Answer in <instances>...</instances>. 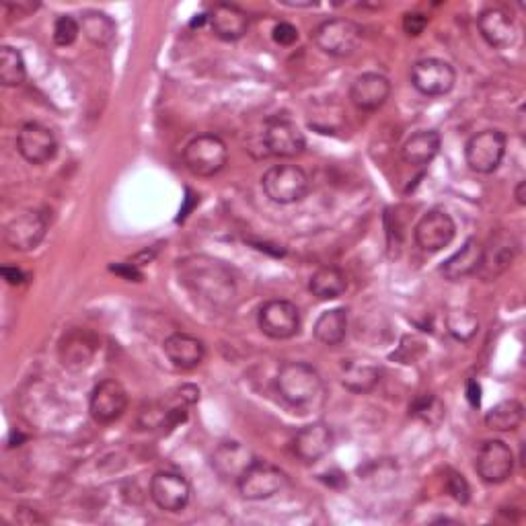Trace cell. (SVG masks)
<instances>
[{
	"instance_id": "1",
	"label": "cell",
	"mask_w": 526,
	"mask_h": 526,
	"mask_svg": "<svg viewBox=\"0 0 526 526\" xmlns=\"http://www.w3.org/2000/svg\"><path fill=\"white\" fill-rule=\"evenodd\" d=\"M177 278L198 303L210 309H227L237 296L233 272L222 261L208 255H187L179 259Z\"/></svg>"
},
{
	"instance_id": "2",
	"label": "cell",
	"mask_w": 526,
	"mask_h": 526,
	"mask_svg": "<svg viewBox=\"0 0 526 526\" xmlns=\"http://www.w3.org/2000/svg\"><path fill=\"white\" fill-rule=\"evenodd\" d=\"M276 393L290 409L307 413L321 405L325 387L315 366L307 362H286L276 374Z\"/></svg>"
},
{
	"instance_id": "3",
	"label": "cell",
	"mask_w": 526,
	"mask_h": 526,
	"mask_svg": "<svg viewBox=\"0 0 526 526\" xmlns=\"http://www.w3.org/2000/svg\"><path fill=\"white\" fill-rule=\"evenodd\" d=\"M229 163V146L216 134H200L183 148V165L196 177H214Z\"/></svg>"
},
{
	"instance_id": "4",
	"label": "cell",
	"mask_w": 526,
	"mask_h": 526,
	"mask_svg": "<svg viewBox=\"0 0 526 526\" xmlns=\"http://www.w3.org/2000/svg\"><path fill=\"white\" fill-rule=\"evenodd\" d=\"M261 187L274 204H294L311 190V179L298 165H276L261 177Z\"/></svg>"
},
{
	"instance_id": "5",
	"label": "cell",
	"mask_w": 526,
	"mask_h": 526,
	"mask_svg": "<svg viewBox=\"0 0 526 526\" xmlns=\"http://www.w3.org/2000/svg\"><path fill=\"white\" fill-rule=\"evenodd\" d=\"M313 42L327 56L346 58L360 46L362 29L352 19H327L315 27Z\"/></svg>"
},
{
	"instance_id": "6",
	"label": "cell",
	"mask_w": 526,
	"mask_h": 526,
	"mask_svg": "<svg viewBox=\"0 0 526 526\" xmlns=\"http://www.w3.org/2000/svg\"><path fill=\"white\" fill-rule=\"evenodd\" d=\"M286 485H288V477L280 467L259 459H255L245 469V473L237 479L239 494L251 502L268 500L280 494Z\"/></svg>"
},
{
	"instance_id": "7",
	"label": "cell",
	"mask_w": 526,
	"mask_h": 526,
	"mask_svg": "<svg viewBox=\"0 0 526 526\" xmlns=\"http://www.w3.org/2000/svg\"><path fill=\"white\" fill-rule=\"evenodd\" d=\"M506 134L500 130H481L469 138L465 146V161L471 171L490 175L494 173L506 155Z\"/></svg>"
},
{
	"instance_id": "8",
	"label": "cell",
	"mask_w": 526,
	"mask_h": 526,
	"mask_svg": "<svg viewBox=\"0 0 526 526\" xmlns=\"http://www.w3.org/2000/svg\"><path fill=\"white\" fill-rule=\"evenodd\" d=\"M409 79L413 89L426 97H440L453 91L457 83V72L453 64L440 58H424L411 66Z\"/></svg>"
},
{
	"instance_id": "9",
	"label": "cell",
	"mask_w": 526,
	"mask_h": 526,
	"mask_svg": "<svg viewBox=\"0 0 526 526\" xmlns=\"http://www.w3.org/2000/svg\"><path fill=\"white\" fill-rule=\"evenodd\" d=\"M257 327L270 340H290L300 331V311L290 300H268L257 311Z\"/></svg>"
},
{
	"instance_id": "10",
	"label": "cell",
	"mask_w": 526,
	"mask_h": 526,
	"mask_svg": "<svg viewBox=\"0 0 526 526\" xmlns=\"http://www.w3.org/2000/svg\"><path fill=\"white\" fill-rule=\"evenodd\" d=\"M518 255V241L508 231H496L490 241L481 247V261L477 276L483 282H494L502 274L508 272V268L514 263Z\"/></svg>"
},
{
	"instance_id": "11",
	"label": "cell",
	"mask_w": 526,
	"mask_h": 526,
	"mask_svg": "<svg viewBox=\"0 0 526 526\" xmlns=\"http://www.w3.org/2000/svg\"><path fill=\"white\" fill-rule=\"evenodd\" d=\"M150 498L163 512H181L192 498V485L177 471H157L150 479Z\"/></svg>"
},
{
	"instance_id": "12",
	"label": "cell",
	"mask_w": 526,
	"mask_h": 526,
	"mask_svg": "<svg viewBox=\"0 0 526 526\" xmlns=\"http://www.w3.org/2000/svg\"><path fill=\"white\" fill-rule=\"evenodd\" d=\"M263 142H266L268 155L278 159H294L305 153L307 138L300 128L282 116L268 120L266 132H263Z\"/></svg>"
},
{
	"instance_id": "13",
	"label": "cell",
	"mask_w": 526,
	"mask_h": 526,
	"mask_svg": "<svg viewBox=\"0 0 526 526\" xmlns=\"http://www.w3.org/2000/svg\"><path fill=\"white\" fill-rule=\"evenodd\" d=\"M475 469L485 483H504L514 473L512 448L504 440H485L477 453Z\"/></svg>"
},
{
	"instance_id": "14",
	"label": "cell",
	"mask_w": 526,
	"mask_h": 526,
	"mask_svg": "<svg viewBox=\"0 0 526 526\" xmlns=\"http://www.w3.org/2000/svg\"><path fill=\"white\" fill-rule=\"evenodd\" d=\"M17 150L29 165H46L58 153V138L50 128L29 122L17 132Z\"/></svg>"
},
{
	"instance_id": "15",
	"label": "cell",
	"mask_w": 526,
	"mask_h": 526,
	"mask_svg": "<svg viewBox=\"0 0 526 526\" xmlns=\"http://www.w3.org/2000/svg\"><path fill=\"white\" fill-rule=\"evenodd\" d=\"M455 235H457V224L453 216L444 210L426 212L416 224V231H413L418 247L428 253L442 251L444 247L453 243Z\"/></svg>"
},
{
	"instance_id": "16",
	"label": "cell",
	"mask_w": 526,
	"mask_h": 526,
	"mask_svg": "<svg viewBox=\"0 0 526 526\" xmlns=\"http://www.w3.org/2000/svg\"><path fill=\"white\" fill-rule=\"evenodd\" d=\"M128 407V393L122 383L107 379L101 381L89 399V411L97 424H111L124 416Z\"/></svg>"
},
{
	"instance_id": "17",
	"label": "cell",
	"mask_w": 526,
	"mask_h": 526,
	"mask_svg": "<svg viewBox=\"0 0 526 526\" xmlns=\"http://www.w3.org/2000/svg\"><path fill=\"white\" fill-rule=\"evenodd\" d=\"M48 231V220L40 212H23L5 227V241L15 251H33L40 247Z\"/></svg>"
},
{
	"instance_id": "18",
	"label": "cell",
	"mask_w": 526,
	"mask_h": 526,
	"mask_svg": "<svg viewBox=\"0 0 526 526\" xmlns=\"http://www.w3.org/2000/svg\"><path fill=\"white\" fill-rule=\"evenodd\" d=\"M333 446V432L325 422H315L300 428L292 438V453L305 465L321 461Z\"/></svg>"
},
{
	"instance_id": "19",
	"label": "cell",
	"mask_w": 526,
	"mask_h": 526,
	"mask_svg": "<svg viewBox=\"0 0 526 526\" xmlns=\"http://www.w3.org/2000/svg\"><path fill=\"white\" fill-rule=\"evenodd\" d=\"M391 97V83L385 74L364 72L350 87V99L360 111H377Z\"/></svg>"
},
{
	"instance_id": "20",
	"label": "cell",
	"mask_w": 526,
	"mask_h": 526,
	"mask_svg": "<svg viewBox=\"0 0 526 526\" xmlns=\"http://www.w3.org/2000/svg\"><path fill=\"white\" fill-rule=\"evenodd\" d=\"M477 27H479V33H481L483 40L487 42V46H492L496 50L510 48L516 40L514 17L500 7L485 9L477 17Z\"/></svg>"
},
{
	"instance_id": "21",
	"label": "cell",
	"mask_w": 526,
	"mask_h": 526,
	"mask_svg": "<svg viewBox=\"0 0 526 526\" xmlns=\"http://www.w3.org/2000/svg\"><path fill=\"white\" fill-rule=\"evenodd\" d=\"M212 461V469L222 477V479H239L245 469L255 461V455L251 450L237 440H227V442H220L216 446V450L210 457Z\"/></svg>"
},
{
	"instance_id": "22",
	"label": "cell",
	"mask_w": 526,
	"mask_h": 526,
	"mask_svg": "<svg viewBox=\"0 0 526 526\" xmlns=\"http://www.w3.org/2000/svg\"><path fill=\"white\" fill-rule=\"evenodd\" d=\"M208 23L222 42H237L249 29V15L231 3H218L208 13Z\"/></svg>"
},
{
	"instance_id": "23",
	"label": "cell",
	"mask_w": 526,
	"mask_h": 526,
	"mask_svg": "<svg viewBox=\"0 0 526 526\" xmlns=\"http://www.w3.org/2000/svg\"><path fill=\"white\" fill-rule=\"evenodd\" d=\"M163 352L169 358V362L181 370H192L200 366L206 358L204 342L190 333L169 335L163 344Z\"/></svg>"
},
{
	"instance_id": "24",
	"label": "cell",
	"mask_w": 526,
	"mask_h": 526,
	"mask_svg": "<svg viewBox=\"0 0 526 526\" xmlns=\"http://www.w3.org/2000/svg\"><path fill=\"white\" fill-rule=\"evenodd\" d=\"M340 381L348 391L366 395L381 383V368L370 358H348L342 362Z\"/></svg>"
},
{
	"instance_id": "25",
	"label": "cell",
	"mask_w": 526,
	"mask_h": 526,
	"mask_svg": "<svg viewBox=\"0 0 526 526\" xmlns=\"http://www.w3.org/2000/svg\"><path fill=\"white\" fill-rule=\"evenodd\" d=\"M97 352L93 335L87 331H72L60 344V360L70 370H83L91 364Z\"/></svg>"
},
{
	"instance_id": "26",
	"label": "cell",
	"mask_w": 526,
	"mask_h": 526,
	"mask_svg": "<svg viewBox=\"0 0 526 526\" xmlns=\"http://www.w3.org/2000/svg\"><path fill=\"white\" fill-rule=\"evenodd\" d=\"M440 146L442 138L436 130H422L405 140L401 148V157L411 167H424L436 159V155L440 153Z\"/></svg>"
},
{
	"instance_id": "27",
	"label": "cell",
	"mask_w": 526,
	"mask_h": 526,
	"mask_svg": "<svg viewBox=\"0 0 526 526\" xmlns=\"http://www.w3.org/2000/svg\"><path fill=\"white\" fill-rule=\"evenodd\" d=\"M481 243L477 239H467V243L453 255L444 261V266L440 268L442 276L448 282H461L479 270L481 261Z\"/></svg>"
},
{
	"instance_id": "28",
	"label": "cell",
	"mask_w": 526,
	"mask_h": 526,
	"mask_svg": "<svg viewBox=\"0 0 526 526\" xmlns=\"http://www.w3.org/2000/svg\"><path fill=\"white\" fill-rule=\"evenodd\" d=\"M348 335V309L325 311L315 323V340L327 348L340 346Z\"/></svg>"
},
{
	"instance_id": "29",
	"label": "cell",
	"mask_w": 526,
	"mask_h": 526,
	"mask_svg": "<svg viewBox=\"0 0 526 526\" xmlns=\"http://www.w3.org/2000/svg\"><path fill=\"white\" fill-rule=\"evenodd\" d=\"M309 290L313 296L319 300H333L340 298L348 290V278L340 268L325 266L319 268L311 280H309Z\"/></svg>"
},
{
	"instance_id": "30",
	"label": "cell",
	"mask_w": 526,
	"mask_h": 526,
	"mask_svg": "<svg viewBox=\"0 0 526 526\" xmlns=\"http://www.w3.org/2000/svg\"><path fill=\"white\" fill-rule=\"evenodd\" d=\"M81 31L97 48H107L116 40V23L101 11H87L81 17Z\"/></svg>"
},
{
	"instance_id": "31",
	"label": "cell",
	"mask_w": 526,
	"mask_h": 526,
	"mask_svg": "<svg viewBox=\"0 0 526 526\" xmlns=\"http://www.w3.org/2000/svg\"><path fill=\"white\" fill-rule=\"evenodd\" d=\"M524 420V407L516 399L502 401L485 413V426L496 432H512Z\"/></svg>"
},
{
	"instance_id": "32",
	"label": "cell",
	"mask_w": 526,
	"mask_h": 526,
	"mask_svg": "<svg viewBox=\"0 0 526 526\" xmlns=\"http://www.w3.org/2000/svg\"><path fill=\"white\" fill-rule=\"evenodd\" d=\"M27 79V66L19 50L5 46L0 50V83L3 87H21Z\"/></svg>"
},
{
	"instance_id": "33",
	"label": "cell",
	"mask_w": 526,
	"mask_h": 526,
	"mask_svg": "<svg viewBox=\"0 0 526 526\" xmlns=\"http://www.w3.org/2000/svg\"><path fill=\"white\" fill-rule=\"evenodd\" d=\"M409 416L424 422V424H428V426H432V428H436V426L442 424V420L446 416V407L436 395L424 393V395H420V397H416V399L411 401Z\"/></svg>"
},
{
	"instance_id": "34",
	"label": "cell",
	"mask_w": 526,
	"mask_h": 526,
	"mask_svg": "<svg viewBox=\"0 0 526 526\" xmlns=\"http://www.w3.org/2000/svg\"><path fill=\"white\" fill-rule=\"evenodd\" d=\"M446 327L457 342H471L479 331V319L469 309H455L446 315Z\"/></svg>"
},
{
	"instance_id": "35",
	"label": "cell",
	"mask_w": 526,
	"mask_h": 526,
	"mask_svg": "<svg viewBox=\"0 0 526 526\" xmlns=\"http://www.w3.org/2000/svg\"><path fill=\"white\" fill-rule=\"evenodd\" d=\"M81 33V21H77L70 15H62L54 23V44L60 48L72 46L77 42V37Z\"/></svg>"
},
{
	"instance_id": "36",
	"label": "cell",
	"mask_w": 526,
	"mask_h": 526,
	"mask_svg": "<svg viewBox=\"0 0 526 526\" xmlns=\"http://www.w3.org/2000/svg\"><path fill=\"white\" fill-rule=\"evenodd\" d=\"M446 490H448L450 496H453V500H457L459 504H467L471 500V487H469L467 479L461 473H457V471L448 473Z\"/></svg>"
},
{
	"instance_id": "37",
	"label": "cell",
	"mask_w": 526,
	"mask_h": 526,
	"mask_svg": "<svg viewBox=\"0 0 526 526\" xmlns=\"http://www.w3.org/2000/svg\"><path fill=\"white\" fill-rule=\"evenodd\" d=\"M428 27V17L424 13H405L403 17V31L409 37H418Z\"/></svg>"
},
{
	"instance_id": "38",
	"label": "cell",
	"mask_w": 526,
	"mask_h": 526,
	"mask_svg": "<svg viewBox=\"0 0 526 526\" xmlns=\"http://www.w3.org/2000/svg\"><path fill=\"white\" fill-rule=\"evenodd\" d=\"M298 40V29L292 23L280 21L274 27V42L280 46H292Z\"/></svg>"
},
{
	"instance_id": "39",
	"label": "cell",
	"mask_w": 526,
	"mask_h": 526,
	"mask_svg": "<svg viewBox=\"0 0 526 526\" xmlns=\"http://www.w3.org/2000/svg\"><path fill=\"white\" fill-rule=\"evenodd\" d=\"M111 272L124 276L126 280H134V282L142 280V274L136 270L134 263H124V266H111Z\"/></svg>"
},
{
	"instance_id": "40",
	"label": "cell",
	"mask_w": 526,
	"mask_h": 526,
	"mask_svg": "<svg viewBox=\"0 0 526 526\" xmlns=\"http://www.w3.org/2000/svg\"><path fill=\"white\" fill-rule=\"evenodd\" d=\"M467 399L473 407L481 405V385L477 381H469L467 383Z\"/></svg>"
},
{
	"instance_id": "41",
	"label": "cell",
	"mask_w": 526,
	"mask_h": 526,
	"mask_svg": "<svg viewBox=\"0 0 526 526\" xmlns=\"http://www.w3.org/2000/svg\"><path fill=\"white\" fill-rule=\"evenodd\" d=\"M3 276H5V280H7L11 286H19V284H23V280H25V276H23V272H21L19 268H9V266L3 268Z\"/></svg>"
},
{
	"instance_id": "42",
	"label": "cell",
	"mask_w": 526,
	"mask_h": 526,
	"mask_svg": "<svg viewBox=\"0 0 526 526\" xmlns=\"http://www.w3.org/2000/svg\"><path fill=\"white\" fill-rule=\"evenodd\" d=\"M524 192H526V181H520V183L516 185V190H514V198H516V202H518L520 206L526 204V196H524Z\"/></svg>"
}]
</instances>
